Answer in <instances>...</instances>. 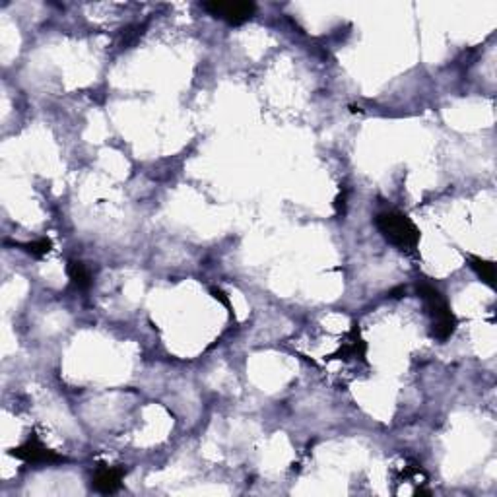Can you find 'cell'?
Instances as JSON below:
<instances>
[{"instance_id": "7", "label": "cell", "mask_w": 497, "mask_h": 497, "mask_svg": "<svg viewBox=\"0 0 497 497\" xmlns=\"http://www.w3.org/2000/svg\"><path fill=\"white\" fill-rule=\"evenodd\" d=\"M468 264L484 284H488L489 287H496V264L493 262L486 261L482 257L468 254Z\"/></svg>"}, {"instance_id": "8", "label": "cell", "mask_w": 497, "mask_h": 497, "mask_svg": "<svg viewBox=\"0 0 497 497\" xmlns=\"http://www.w3.org/2000/svg\"><path fill=\"white\" fill-rule=\"evenodd\" d=\"M68 278L72 280V284L78 287V290H90L92 286V272L90 268L86 266L82 261H68L67 266Z\"/></svg>"}, {"instance_id": "10", "label": "cell", "mask_w": 497, "mask_h": 497, "mask_svg": "<svg viewBox=\"0 0 497 497\" xmlns=\"http://www.w3.org/2000/svg\"><path fill=\"white\" fill-rule=\"evenodd\" d=\"M144 27L146 26H140V24H136V26H128L123 29V41H121V45H123V49H128L130 45H135L140 37H142L144 34Z\"/></svg>"}, {"instance_id": "5", "label": "cell", "mask_w": 497, "mask_h": 497, "mask_svg": "<svg viewBox=\"0 0 497 497\" xmlns=\"http://www.w3.org/2000/svg\"><path fill=\"white\" fill-rule=\"evenodd\" d=\"M127 476V470L123 466H107L100 464L92 476V488L100 493H115Z\"/></svg>"}, {"instance_id": "1", "label": "cell", "mask_w": 497, "mask_h": 497, "mask_svg": "<svg viewBox=\"0 0 497 497\" xmlns=\"http://www.w3.org/2000/svg\"><path fill=\"white\" fill-rule=\"evenodd\" d=\"M421 301L425 305V313L431 320V336L439 342H447L449 338L455 334L458 327V319L451 309V305L447 301V297L437 287L431 286L428 282H423L418 286Z\"/></svg>"}, {"instance_id": "3", "label": "cell", "mask_w": 497, "mask_h": 497, "mask_svg": "<svg viewBox=\"0 0 497 497\" xmlns=\"http://www.w3.org/2000/svg\"><path fill=\"white\" fill-rule=\"evenodd\" d=\"M10 455L18 458V461H22V463L35 464V466H53V464L67 463V456L59 455L57 451L43 445L39 437H35V435H32L26 443H22L20 447H14L10 451Z\"/></svg>"}, {"instance_id": "4", "label": "cell", "mask_w": 497, "mask_h": 497, "mask_svg": "<svg viewBox=\"0 0 497 497\" xmlns=\"http://www.w3.org/2000/svg\"><path fill=\"white\" fill-rule=\"evenodd\" d=\"M203 8L210 16L224 20L229 26H241L245 22H249L257 12V6L253 2H222V0L204 2Z\"/></svg>"}, {"instance_id": "9", "label": "cell", "mask_w": 497, "mask_h": 497, "mask_svg": "<svg viewBox=\"0 0 497 497\" xmlns=\"http://www.w3.org/2000/svg\"><path fill=\"white\" fill-rule=\"evenodd\" d=\"M14 247H20L22 251H26L27 254H32L35 259H41L47 253H51L53 243L51 239L41 237V239H35V241H29V243H14Z\"/></svg>"}, {"instance_id": "11", "label": "cell", "mask_w": 497, "mask_h": 497, "mask_svg": "<svg viewBox=\"0 0 497 497\" xmlns=\"http://www.w3.org/2000/svg\"><path fill=\"white\" fill-rule=\"evenodd\" d=\"M210 294H212V297H214V299H218L219 304H222L224 307H226V309H228L229 315L233 317V309H231V301H229L228 294H226L224 290H219V287H210Z\"/></svg>"}, {"instance_id": "2", "label": "cell", "mask_w": 497, "mask_h": 497, "mask_svg": "<svg viewBox=\"0 0 497 497\" xmlns=\"http://www.w3.org/2000/svg\"><path fill=\"white\" fill-rule=\"evenodd\" d=\"M375 226L383 239L402 253H412L420 243V229L416 228V224L402 212H381L375 218Z\"/></svg>"}, {"instance_id": "6", "label": "cell", "mask_w": 497, "mask_h": 497, "mask_svg": "<svg viewBox=\"0 0 497 497\" xmlns=\"http://www.w3.org/2000/svg\"><path fill=\"white\" fill-rule=\"evenodd\" d=\"M360 325H354V329L350 330L348 334H346V340L342 342V346H340V350H338L336 354H334V358H338L340 355V360L344 358V360H350V358H360V360H365V354H367V344H365V340H363L362 336H360V329H358Z\"/></svg>"}, {"instance_id": "12", "label": "cell", "mask_w": 497, "mask_h": 497, "mask_svg": "<svg viewBox=\"0 0 497 497\" xmlns=\"http://www.w3.org/2000/svg\"><path fill=\"white\" fill-rule=\"evenodd\" d=\"M334 206H336V212L338 214H342L346 208V193L344 191H340V194L336 196V200H334Z\"/></svg>"}]
</instances>
